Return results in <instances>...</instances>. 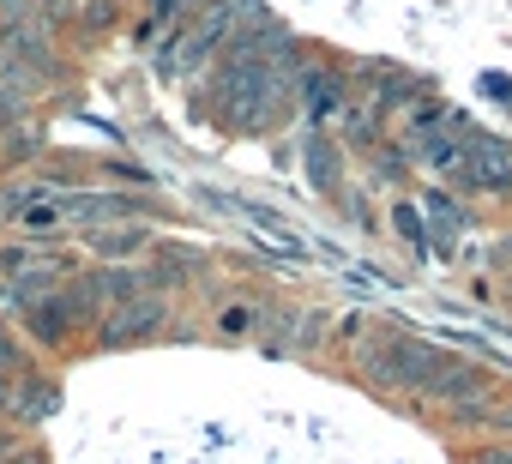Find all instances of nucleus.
<instances>
[{
  "label": "nucleus",
  "mask_w": 512,
  "mask_h": 464,
  "mask_svg": "<svg viewBox=\"0 0 512 464\" xmlns=\"http://www.w3.org/2000/svg\"><path fill=\"white\" fill-rule=\"evenodd\" d=\"M386 350H392V356H374V362H368V368H374V380H386V386H416V392H428V386H434V374L446 368V356H440V350L410 344V338H392Z\"/></svg>",
  "instance_id": "f257e3e1"
},
{
  "label": "nucleus",
  "mask_w": 512,
  "mask_h": 464,
  "mask_svg": "<svg viewBox=\"0 0 512 464\" xmlns=\"http://www.w3.org/2000/svg\"><path fill=\"white\" fill-rule=\"evenodd\" d=\"M422 205H428V217H434V223H440V229H446V236H452V229H458V205H452V199H446V193H428V199H422Z\"/></svg>",
  "instance_id": "0eeeda50"
},
{
  "label": "nucleus",
  "mask_w": 512,
  "mask_h": 464,
  "mask_svg": "<svg viewBox=\"0 0 512 464\" xmlns=\"http://www.w3.org/2000/svg\"><path fill=\"white\" fill-rule=\"evenodd\" d=\"M7 368H13V338L0 332V374H7Z\"/></svg>",
  "instance_id": "9d476101"
},
{
  "label": "nucleus",
  "mask_w": 512,
  "mask_h": 464,
  "mask_svg": "<svg viewBox=\"0 0 512 464\" xmlns=\"http://www.w3.org/2000/svg\"><path fill=\"white\" fill-rule=\"evenodd\" d=\"M464 181L470 187H488V193H506L512 187V145L494 139V133L464 127Z\"/></svg>",
  "instance_id": "f03ea898"
},
{
  "label": "nucleus",
  "mask_w": 512,
  "mask_h": 464,
  "mask_svg": "<svg viewBox=\"0 0 512 464\" xmlns=\"http://www.w3.org/2000/svg\"><path fill=\"white\" fill-rule=\"evenodd\" d=\"M157 320H163V302L157 296H139V302H121V314L103 326V344H133V338H145V332H157Z\"/></svg>",
  "instance_id": "7ed1b4c3"
},
{
  "label": "nucleus",
  "mask_w": 512,
  "mask_h": 464,
  "mask_svg": "<svg viewBox=\"0 0 512 464\" xmlns=\"http://www.w3.org/2000/svg\"><path fill=\"white\" fill-rule=\"evenodd\" d=\"M85 19H91V25H97V31H103V25H109V19H115V7H109V0H91V7H85Z\"/></svg>",
  "instance_id": "1a4fd4ad"
},
{
  "label": "nucleus",
  "mask_w": 512,
  "mask_h": 464,
  "mask_svg": "<svg viewBox=\"0 0 512 464\" xmlns=\"http://www.w3.org/2000/svg\"><path fill=\"white\" fill-rule=\"evenodd\" d=\"M308 169H314L320 187H332V181H338V151H332L326 139H314V145H308Z\"/></svg>",
  "instance_id": "423d86ee"
},
{
  "label": "nucleus",
  "mask_w": 512,
  "mask_h": 464,
  "mask_svg": "<svg viewBox=\"0 0 512 464\" xmlns=\"http://www.w3.org/2000/svg\"><path fill=\"white\" fill-rule=\"evenodd\" d=\"M476 392H482V374H476V368H458V362H446V368L434 374V386H428V398H434V404H452V410H464Z\"/></svg>",
  "instance_id": "20e7f679"
},
{
  "label": "nucleus",
  "mask_w": 512,
  "mask_h": 464,
  "mask_svg": "<svg viewBox=\"0 0 512 464\" xmlns=\"http://www.w3.org/2000/svg\"><path fill=\"white\" fill-rule=\"evenodd\" d=\"M169 7H175V13H181V7H193V0H169Z\"/></svg>",
  "instance_id": "9b49d317"
},
{
  "label": "nucleus",
  "mask_w": 512,
  "mask_h": 464,
  "mask_svg": "<svg viewBox=\"0 0 512 464\" xmlns=\"http://www.w3.org/2000/svg\"><path fill=\"white\" fill-rule=\"evenodd\" d=\"M302 97H308L314 121H326V115H344V85H338L332 73H320V79H302Z\"/></svg>",
  "instance_id": "39448f33"
},
{
  "label": "nucleus",
  "mask_w": 512,
  "mask_h": 464,
  "mask_svg": "<svg viewBox=\"0 0 512 464\" xmlns=\"http://www.w3.org/2000/svg\"><path fill=\"white\" fill-rule=\"evenodd\" d=\"M19 398H25V404H19L25 416H49V404H55V392H49V386H19Z\"/></svg>",
  "instance_id": "6e6552de"
}]
</instances>
